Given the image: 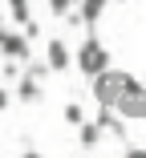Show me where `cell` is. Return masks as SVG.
I'll list each match as a JSON object with an SVG mask.
<instances>
[{"instance_id":"cell-1","label":"cell","mask_w":146,"mask_h":158,"mask_svg":"<svg viewBox=\"0 0 146 158\" xmlns=\"http://www.w3.org/2000/svg\"><path fill=\"white\" fill-rule=\"evenodd\" d=\"M126 85H130V73H122V69L106 65L102 73H94V98H98V106H118Z\"/></svg>"},{"instance_id":"cell-2","label":"cell","mask_w":146,"mask_h":158,"mask_svg":"<svg viewBox=\"0 0 146 158\" xmlns=\"http://www.w3.org/2000/svg\"><path fill=\"white\" fill-rule=\"evenodd\" d=\"M114 110H118L122 118H130V122H146V85L138 77H130V85L122 89V98H118Z\"/></svg>"},{"instance_id":"cell-3","label":"cell","mask_w":146,"mask_h":158,"mask_svg":"<svg viewBox=\"0 0 146 158\" xmlns=\"http://www.w3.org/2000/svg\"><path fill=\"white\" fill-rule=\"evenodd\" d=\"M73 65H77L85 77H94V73H102V69L110 65V53H106V45H102V41L85 37V45H81V49H77V57H73Z\"/></svg>"},{"instance_id":"cell-4","label":"cell","mask_w":146,"mask_h":158,"mask_svg":"<svg viewBox=\"0 0 146 158\" xmlns=\"http://www.w3.org/2000/svg\"><path fill=\"white\" fill-rule=\"evenodd\" d=\"M0 53H4V57H16V61H28V57H33V45H28L24 33H8V28H0Z\"/></svg>"},{"instance_id":"cell-5","label":"cell","mask_w":146,"mask_h":158,"mask_svg":"<svg viewBox=\"0 0 146 158\" xmlns=\"http://www.w3.org/2000/svg\"><path fill=\"white\" fill-rule=\"evenodd\" d=\"M45 61H49V69H53V73H65V69L73 65V57H69V45L53 37V41L45 45Z\"/></svg>"},{"instance_id":"cell-6","label":"cell","mask_w":146,"mask_h":158,"mask_svg":"<svg viewBox=\"0 0 146 158\" xmlns=\"http://www.w3.org/2000/svg\"><path fill=\"white\" fill-rule=\"evenodd\" d=\"M16 98H20V102H41V98H45V89H41L37 77L20 73V77H16Z\"/></svg>"},{"instance_id":"cell-7","label":"cell","mask_w":146,"mask_h":158,"mask_svg":"<svg viewBox=\"0 0 146 158\" xmlns=\"http://www.w3.org/2000/svg\"><path fill=\"white\" fill-rule=\"evenodd\" d=\"M77 142H81L85 150H90V146H98V142H102V126H94V122H81V126H77Z\"/></svg>"},{"instance_id":"cell-8","label":"cell","mask_w":146,"mask_h":158,"mask_svg":"<svg viewBox=\"0 0 146 158\" xmlns=\"http://www.w3.org/2000/svg\"><path fill=\"white\" fill-rule=\"evenodd\" d=\"M20 73H24V61H16V57H8L4 65H0V77H4V81H16Z\"/></svg>"},{"instance_id":"cell-9","label":"cell","mask_w":146,"mask_h":158,"mask_svg":"<svg viewBox=\"0 0 146 158\" xmlns=\"http://www.w3.org/2000/svg\"><path fill=\"white\" fill-rule=\"evenodd\" d=\"M8 12H12L16 24H24L28 20V0H8Z\"/></svg>"},{"instance_id":"cell-10","label":"cell","mask_w":146,"mask_h":158,"mask_svg":"<svg viewBox=\"0 0 146 158\" xmlns=\"http://www.w3.org/2000/svg\"><path fill=\"white\" fill-rule=\"evenodd\" d=\"M24 73L41 81V77H45V73H53V69H49V61H24Z\"/></svg>"},{"instance_id":"cell-11","label":"cell","mask_w":146,"mask_h":158,"mask_svg":"<svg viewBox=\"0 0 146 158\" xmlns=\"http://www.w3.org/2000/svg\"><path fill=\"white\" fill-rule=\"evenodd\" d=\"M65 122H69V126H81V122H85V110H81L77 102H69V106H65Z\"/></svg>"},{"instance_id":"cell-12","label":"cell","mask_w":146,"mask_h":158,"mask_svg":"<svg viewBox=\"0 0 146 158\" xmlns=\"http://www.w3.org/2000/svg\"><path fill=\"white\" fill-rule=\"evenodd\" d=\"M49 12H53V16H61V20H65V16L73 12V0H49Z\"/></svg>"},{"instance_id":"cell-13","label":"cell","mask_w":146,"mask_h":158,"mask_svg":"<svg viewBox=\"0 0 146 158\" xmlns=\"http://www.w3.org/2000/svg\"><path fill=\"white\" fill-rule=\"evenodd\" d=\"M24 37H28V41H37V37H41V24H37L33 16H28V20H24Z\"/></svg>"},{"instance_id":"cell-14","label":"cell","mask_w":146,"mask_h":158,"mask_svg":"<svg viewBox=\"0 0 146 158\" xmlns=\"http://www.w3.org/2000/svg\"><path fill=\"white\" fill-rule=\"evenodd\" d=\"M8 102H12V98H8V89H0V110H8Z\"/></svg>"},{"instance_id":"cell-15","label":"cell","mask_w":146,"mask_h":158,"mask_svg":"<svg viewBox=\"0 0 146 158\" xmlns=\"http://www.w3.org/2000/svg\"><path fill=\"white\" fill-rule=\"evenodd\" d=\"M0 20H4V16H0Z\"/></svg>"}]
</instances>
